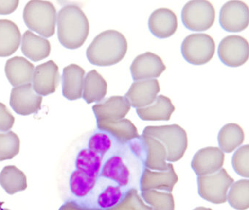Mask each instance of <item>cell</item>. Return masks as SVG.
<instances>
[{
  "instance_id": "obj_5",
  "label": "cell",
  "mask_w": 249,
  "mask_h": 210,
  "mask_svg": "<svg viewBox=\"0 0 249 210\" xmlns=\"http://www.w3.org/2000/svg\"><path fill=\"white\" fill-rule=\"evenodd\" d=\"M128 145L144 168L154 171H165L168 169L170 163L167 162L165 147L154 137L142 134Z\"/></svg>"
},
{
  "instance_id": "obj_29",
  "label": "cell",
  "mask_w": 249,
  "mask_h": 210,
  "mask_svg": "<svg viewBox=\"0 0 249 210\" xmlns=\"http://www.w3.org/2000/svg\"><path fill=\"white\" fill-rule=\"evenodd\" d=\"M103 159L104 158L98 153L89 148H84L80 150L77 156L75 168L83 173L99 178Z\"/></svg>"
},
{
  "instance_id": "obj_16",
  "label": "cell",
  "mask_w": 249,
  "mask_h": 210,
  "mask_svg": "<svg viewBox=\"0 0 249 210\" xmlns=\"http://www.w3.org/2000/svg\"><path fill=\"white\" fill-rule=\"evenodd\" d=\"M224 153L218 147H207L198 150L191 166L197 176L215 173L222 168Z\"/></svg>"
},
{
  "instance_id": "obj_20",
  "label": "cell",
  "mask_w": 249,
  "mask_h": 210,
  "mask_svg": "<svg viewBox=\"0 0 249 210\" xmlns=\"http://www.w3.org/2000/svg\"><path fill=\"white\" fill-rule=\"evenodd\" d=\"M99 131L107 133L121 145L128 144L139 137L138 129L130 120L123 118L118 121H97Z\"/></svg>"
},
{
  "instance_id": "obj_14",
  "label": "cell",
  "mask_w": 249,
  "mask_h": 210,
  "mask_svg": "<svg viewBox=\"0 0 249 210\" xmlns=\"http://www.w3.org/2000/svg\"><path fill=\"white\" fill-rule=\"evenodd\" d=\"M165 70L161 58L151 52L138 55L130 66L131 74L135 81L157 78Z\"/></svg>"
},
{
  "instance_id": "obj_32",
  "label": "cell",
  "mask_w": 249,
  "mask_h": 210,
  "mask_svg": "<svg viewBox=\"0 0 249 210\" xmlns=\"http://www.w3.org/2000/svg\"><path fill=\"white\" fill-rule=\"evenodd\" d=\"M126 189L117 184L111 183L103 188L97 195V207L101 210H107L120 204L125 195Z\"/></svg>"
},
{
  "instance_id": "obj_24",
  "label": "cell",
  "mask_w": 249,
  "mask_h": 210,
  "mask_svg": "<svg viewBox=\"0 0 249 210\" xmlns=\"http://www.w3.org/2000/svg\"><path fill=\"white\" fill-rule=\"evenodd\" d=\"M175 109L170 98L159 95L151 105L138 108L136 112L143 121H169Z\"/></svg>"
},
{
  "instance_id": "obj_2",
  "label": "cell",
  "mask_w": 249,
  "mask_h": 210,
  "mask_svg": "<svg viewBox=\"0 0 249 210\" xmlns=\"http://www.w3.org/2000/svg\"><path fill=\"white\" fill-rule=\"evenodd\" d=\"M128 44L123 34L106 30L99 34L87 50V57L93 65L108 67L120 62L127 52Z\"/></svg>"
},
{
  "instance_id": "obj_8",
  "label": "cell",
  "mask_w": 249,
  "mask_h": 210,
  "mask_svg": "<svg viewBox=\"0 0 249 210\" xmlns=\"http://www.w3.org/2000/svg\"><path fill=\"white\" fill-rule=\"evenodd\" d=\"M215 11L210 1L193 0L182 9L181 19L186 29L195 32L206 31L215 22Z\"/></svg>"
},
{
  "instance_id": "obj_25",
  "label": "cell",
  "mask_w": 249,
  "mask_h": 210,
  "mask_svg": "<svg viewBox=\"0 0 249 210\" xmlns=\"http://www.w3.org/2000/svg\"><path fill=\"white\" fill-rule=\"evenodd\" d=\"M21 42V32L17 25L10 20H0V57L14 54Z\"/></svg>"
},
{
  "instance_id": "obj_10",
  "label": "cell",
  "mask_w": 249,
  "mask_h": 210,
  "mask_svg": "<svg viewBox=\"0 0 249 210\" xmlns=\"http://www.w3.org/2000/svg\"><path fill=\"white\" fill-rule=\"evenodd\" d=\"M249 20V7L243 1H227L220 10V26L227 32H242L247 28Z\"/></svg>"
},
{
  "instance_id": "obj_4",
  "label": "cell",
  "mask_w": 249,
  "mask_h": 210,
  "mask_svg": "<svg viewBox=\"0 0 249 210\" xmlns=\"http://www.w3.org/2000/svg\"><path fill=\"white\" fill-rule=\"evenodd\" d=\"M142 134L154 137L163 144L167 152L168 162L180 160L187 149V134L178 124L147 126L144 128Z\"/></svg>"
},
{
  "instance_id": "obj_23",
  "label": "cell",
  "mask_w": 249,
  "mask_h": 210,
  "mask_svg": "<svg viewBox=\"0 0 249 210\" xmlns=\"http://www.w3.org/2000/svg\"><path fill=\"white\" fill-rule=\"evenodd\" d=\"M21 43L23 53L32 61H40L50 55V42L32 31H27L24 34Z\"/></svg>"
},
{
  "instance_id": "obj_37",
  "label": "cell",
  "mask_w": 249,
  "mask_h": 210,
  "mask_svg": "<svg viewBox=\"0 0 249 210\" xmlns=\"http://www.w3.org/2000/svg\"><path fill=\"white\" fill-rule=\"evenodd\" d=\"M15 118L3 103L0 102V131H9L14 126Z\"/></svg>"
},
{
  "instance_id": "obj_9",
  "label": "cell",
  "mask_w": 249,
  "mask_h": 210,
  "mask_svg": "<svg viewBox=\"0 0 249 210\" xmlns=\"http://www.w3.org/2000/svg\"><path fill=\"white\" fill-rule=\"evenodd\" d=\"M249 43L243 36L229 35L220 42L218 55L226 66L237 67L243 65L249 58Z\"/></svg>"
},
{
  "instance_id": "obj_22",
  "label": "cell",
  "mask_w": 249,
  "mask_h": 210,
  "mask_svg": "<svg viewBox=\"0 0 249 210\" xmlns=\"http://www.w3.org/2000/svg\"><path fill=\"white\" fill-rule=\"evenodd\" d=\"M5 71L10 83L17 87L33 81L35 67L24 57L15 56L7 61Z\"/></svg>"
},
{
  "instance_id": "obj_7",
  "label": "cell",
  "mask_w": 249,
  "mask_h": 210,
  "mask_svg": "<svg viewBox=\"0 0 249 210\" xmlns=\"http://www.w3.org/2000/svg\"><path fill=\"white\" fill-rule=\"evenodd\" d=\"M215 51V42L207 34H192L182 42V55L187 62L193 65H203L209 62L213 57Z\"/></svg>"
},
{
  "instance_id": "obj_33",
  "label": "cell",
  "mask_w": 249,
  "mask_h": 210,
  "mask_svg": "<svg viewBox=\"0 0 249 210\" xmlns=\"http://www.w3.org/2000/svg\"><path fill=\"white\" fill-rule=\"evenodd\" d=\"M20 139L14 131L0 133V161L11 160L19 153Z\"/></svg>"
},
{
  "instance_id": "obj_31",
  "label": "cell",
  "mask_w": 249,
  "mask_h": 210,
  "mask_svg": "<svg viewBox=\"0 0 249 210\" xmlns=\"http://www.w3.org/2000/svg\"><path fill=\"white\" fill-rule=\"evenodd\" d=\"M227 201L235 210H245L249 208V179H240L233 182L227 192Z\"/></svg>"
},
{
  "instance_id": "obj_28",
  "label": "cell",
  "mask_w": 249,
  "mask_h": 210,
  "mask_svg": "<svg viewBox=\"0 0 249 210\" xmlns=\"http://www.w3.org/2000/svg\"><path fill=\"white\" fill-rule=\"evenodd\" d=\"M243 128L236 123H228L218 132V148L223 153H230L240 147L244 141Z\"/></svg>"
},
{
  "instance_id": "obj_21",
  "label": "cell",
  "mask_w": 249,
  "mask_h": 210,
  "mask_svg": "<svg viewBox=\"0 0 249 210\" xmlns=\"http://www.w3.org/2000/svg\"><path fill=\"white\" fill-rule=\"evenodd\" d=\"M85 70L72 64L63 69L62 94L68 100L74 101L82 97Z\"/></svg>"
},
{
  "instance_id": "obj_3",
  "label": "cell",
  "mask_w": 249,
  "mask_h": 210,
  "mask_svg": "<svg viewBox=\"0 0 249 210\" xmlns=\"http://www.w3.org/2000/svg\"><path fill=\"white\" fill-rule=\"evenodd\" d=\"M24 20L30 30L44 38L53 36L56 30L57 13L50 1H30L24 7Z\"/></svg>"
},
{
  "instance_id": "obj_1",
  "label": "cell",
  "mask_w": 249,
  "mask_h": 210,
  "mask_svg": "<svg viewBox=\"0 0 249 210\" xmlns=\"http://www.w3.org/2000/svg\"><path fill=\"white\" fill-rule=\"evenodd\" d=\"M58 39L65 48H81L89 34V23L81 7L70 4L62 7L57 16Z\"/></svg>"
},
{
  "instance_id": "obj_27",
  "label": "cell",
  "mask_w": 249,
  "mask_h": 210,
  "mask_svg": "<svg viewBox=\"0 0 249 210\" xmlns=\"http://www.w3.org/2000/svg\"><path fill=\"white\" fill-rule=\"evenodd\" d=\"M0 185L7 193L14 195L27 189V176L16 166H5L0 172Z\"/></svg>"
},
{
  "instance_id": "obj_30",
  "label": "cell",
  "mask_w": 249,
  "mask_h": 210,
  "mask_svg": "<svg viewBox=\"0 0 249 210\" xmlns=\"http://www.w3.org/2000/svg\"><path fill=\"white\" fill-rule=\"evenodd\" d=\"M98 179L75 169L70 176V189L77 198H85L94 191Z\"/></svg>"
},
{
  "instance_id": "obj_6",
  "label": "cell",
  "mask_w": 249,
  "mask_h": 210,
  "mask_svg": "<svg viewBox=\"0 0 249 210\" xmlns=\"http://www.w3.org/2000/svg\"><path fill=\"white\" fill-rule=\"evenodd\" d=\"M233 182L232 178L221 168L215 173L198 176V192L206 201L223 204L227 201V192Z\"/></svg>"
},
{
  "instance_id": "obj_19",
  "label": "cell",
  "mask_w": 249,
  "mask_h": 210,
  "mask_svg": "<svg viewBox=\"0 0 249 210\" xmlns=\"http://www.w3.org/2000/svg\"><path fill=\"white\" fill-rule=\"evenodd\" d=\"M148 28L156 37L160 39L170 37L177 30V16L170 9H157L150 16Z\"/></svg>"
},
{
  "instance_id": "obj_34",
  "label": "cell",
  "mask_w": 249,
  "mask_h": 210,
  "mask_svg": "<svg viewBox=\"0 0 249 210\" xmlns=\"http://www.w3.org/2000/svg\"><path fill=\"white\" fill-rule=\"evenodd\" d=\"M142 198L154 210H174V200L171 192L165 191H142Z\"/></svg>"
},
{
  "instance_id": "obj_13",
  "label": "cell",
  "mask_w": 249,
  "mask_h": 210,
  "mask_svg": "<svg viewBox=\"0 0 249 210\" xmlns=\"http://www.w3.org/2000/svg\"><path fill=\"white\" fill-rule=\"evenodd\" d=\"M100 177L108 179L122 188L129 187L132 179L130 168L123 154L119 153L110 155L103 161Z\"/></svg>"
},
{
  "instance_id": "obj_35",
  "label": "cell",
  "mask_w": 249,
  "mask_h": 210,
  "mask_svg": "<svg viewBox=\"0 0 249 210\" xmlns=\"http://www.w3.org/2000/svg\"><path fill=\"white\" fill-rule=\"evenodd\" d=\"M113 139L107 133L98 131L89 140L88 148L104 158L113 147Z\"/></svg>"
},
{
  "instance_id": "obj_15",
  "label": "cell",
  "mask_w": 249,
  "mask_h": 210,
  "mask_svg": "<svg viewBox=\"0 0 249 210\" xmlns=\"http://www.w3.org/2000/svg\"><path fill=\"white\" fill-rule=\"evenodd\" d=\"M178 176L173 164L165 171H154L144 168L140 181L141 191H161L171 192Z\"/></svg>"
},
{
  "instance_id": "obj_40",
  "label": "cell",
  "mask_w": 249,
  "mask_h": 210,
  "mask_svg": "<svg viewBox=\"0 0 249 210\" xmlns=\"http://www.w3.org/2000/svg\"><path fill=\"white\" fill-rule=\"evenodd\" d=\"M0 210H9V209H6V208H0Z\"/></svg>"
},
{
  "instance_id": "obj_17",
  "label": "cell",
  "mask_w": 249,
  "mask_h": 210,
  "mask_svg": "<svg viewBox=\"0 0 249 210\" xmlns=\"http://www.w3.org/2000/svg\"><path fill=\"white\" fill-rule=\"evenodd\" d=\"M160 83L157 79L135 81L124 97L132 107L142 108L151 105L160 93Z\"/></svg>"
},
{
  "instance_id": "obj_38",
  "label": "cell",
  "mask_w": 249,
  "mask_h": 210,
  "mask_svg": "<svg viewBox=\"0 0 249 210\" xmlns=\"http://www.w3.org/2000/svg\"><path fill=\"white\" fill-rule=\"evenodd\" d=\"M19 4V1H0V15L14 13Z\"/></svg>"
},
{
  "instance_id": "obj_18",
  "label": "cell",
  "mask_w": 249,
  "mask_h": 210,
  "mask_svg": "<svg viewBox=\"0 0 249 210\" xmlns=\"http://www.w3.org/2000/svg\"><path fill=\"white\" fill-rule=\"evenodd\" d=\"M131 109L124 96H113L92 106L97 121H118L123 119Z\"/></svg>"
},
{
  "instance_id": "obj_36",
  "label": "cell",
  "mask_w": 249,
  "mask_h": 210,
  "mask_svg": "<svg viewBox=\"0 0 249 210\" xmlns=\"http://www.w3.org/2000/svg\"><path fill=\"white\" fill-rule=\"evenodd\" d=\"M249 144L239 147L234 153L231 164L236 173L248 179L249 176Z\"/></svg>"
},
{
  "instance_id": "obj_39",
  "label": "cell",
  "mask_w": 249,
  "mask_h": 210,
  "mask_svg": "<svg viewBox=\"0 0 249 210\" xmlns=\"http://www.w3.org/2000/svg\"><path fill=\"white\" fill-rule=\"evenodd\" d=\"M193 210H213L212 209L208 208V207H199L194 209Z\"/></svg>"
},
{
  "instance_id": "obj_11",
  "label": "cell",
  "mask_w": 249,
  "mask_h": 210,
  "mask_svg": "<svg viewBox=\"0 0 249 210\" xmlns=\"http://www.w3.org/2000/svg\"><path fill=\"white\" fill-rule=\"evenodd\" d=\"M43 96L36 93L31 83L14 87L11 90L10 105L18 115H30L41 109Z\"/></svg>"
},
{
  "instance_id": "obj_26",
  "label": "cell",
  "mask_w": 249,
  "mask_h": 210,
  "mask_svg": "<svg viewBox=\"0 0 249 210\" xmlns=\"http://www.w3.org/2000/svg\"><path fill=\"white\" fill-rule=\"evenodd\" d=\"M107 84L96 70L87 73L84 77L82 97L87 104L100 102L107 94Z\"/></svg>"
},
{
  "instance_id": "obj_12",
  "label": "cell",
  "mask_w": 249,
  "mask_h": 210,
  "mask_svg": "<svg viewBox=\"0 0 249 210\" xmlns=\"http://www.w3.org/2000/svg\"><path fill=\"white\" fill-rule=\"evenodd\" d=\"M60 81L59 67L53 61H47L35 68L33 87L40 96H48L56 91Z\"/></svg>"
}]
</instances>
